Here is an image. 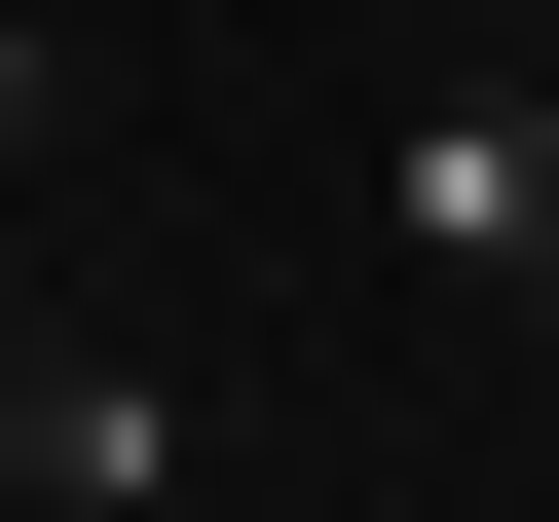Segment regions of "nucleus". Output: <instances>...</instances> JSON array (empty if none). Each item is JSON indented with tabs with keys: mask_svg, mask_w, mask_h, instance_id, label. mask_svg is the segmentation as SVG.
I'll list each match as a JSON object with an SVG mask.
<instances>
[{
	"mask_svg": "<svg viewBox=\"0 0 559 522\" xmlns=\"http://www.w3.org/2000/svg\"><path fill=\"white\" fill-rule=\"evenodd\" d=\"M373 224H411V261H485V299L559 336V75H411V112H373Z\"/></svg>",
	"mask_w": 559,
	"mask_h": 522,
	"instance_id": "1",
	"label": "nucleus"
},
{
	"mask_svg": "<svg viewBox=\"0 0 559 522\" xmlns=\"http://www.w3.org/2000/svg\"><path fill=\"white\" fill-rule=\"evenodd\" d=\"M38 448H75V373H38V336H0V522H38Z\"/></svg>",
	"mask_w": 559,
	"mask_h": 522,
	"instance_id": "2",
	"label": "nucleus"
},
{
	"mask_svg": "<svg viewBox=\"0 0 559 522\" xmlns=\"http://www.w3.org/2000/svg\"><path fill=\"white\" fill-rule=\"evenodd\" d=\"M0 150H38V38H0Z\"/></svg>",
	"mask_w": 559,
	"mask_h": 522,
	"instance_id": "3",
	"label": "nucleus"
}]
</instances>
